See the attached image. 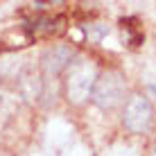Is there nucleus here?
Returning <instances> with one entry per match:
<instances>
[{"label": "nucleus", "mask_w": 156, "mask_h": 156, "mask_svg": "<svg viewBox=\"0 0 156 156\" xmlns=\"http://www.w3.org/2000/svg\"><path fill=\"white\" fill-rule=\"evenodd\" d=\"M98 82V68L90 59H77L68 66L66 75V95L68 102L73 104H82L90 98L93 86Z\"/></svg>", "instance_id": "obj_1"}, {"label": "nucleus", "mask_w": 156, "mask_h": 156, "mask_svg": "<svg viewBox=\"0 0 156 156\" xmlns=\"http://www.w3.org/2000/svg\"><path fill=\"white\" fill-rule=\"evenodd\" d=\"M125 90H127V82L122 77V73L106 70L104 75H98V82L93 86L90 98L100 109H115L118 104L125 102Z\"/></svg>", "instance_id": "obj_2"}, {"label": "nucleus", "mask_w": 156, "mask_h": 156, "mask_svg": "<svg viewBox=\"0 0 156 156\" xmlns=\"http://www.w3.org/2000/svg\"><path fill=\"white\" fill-rule=\"evenodd\" d=\"M122 122L131 133H147L154 125V109L152 102L145 95H133L129 98L127 106H125V115Z\"/></svg>", "instance_id": "obj_3"}, {"label": "nucleus", "mask_w": 156, "mask_h": 156, "mask_svg": "<svg viewBox=\"0 0 156 156\" xmlns=\"http://www.w3.org/2000/svg\"><path fill=\"white\" fill-rule=\"evenodd\" d=\"M70 63H73V48H68V45H52L41 57V68H43L45 77H57Z\"/></svg>", "instance_id": "obj_4"}, {"label": "nucleus", "mask_w": 156, "mask_h": 156, "mask_svg": "<svg viewBox=\"0 0 156 156\" xmlns=\"http://www.w3.org/2000/svg\"><path fill=\"white\" fill-rule=\"evenodd\" d=\"M131 20L133 18H127V20H122V32H129V41H131V45H138V43L143 41V32H138L136 25H131Z\"/></svg>", "instance_id": "obj_5"}]
</instances>
